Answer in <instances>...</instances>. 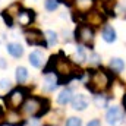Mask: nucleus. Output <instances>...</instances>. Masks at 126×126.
<instances>
[{"label":"nucleus","mask_w":126,"mask_h":126,"mask_svg":"<svg viewBox=\"0 0 126 126\" xmlns=\"http://www.w3.org/2000/svg\"><path fill=\"white\" fill-rule=\"evenodd\" d=\"M1 16H3V19H4V22H6L7 27H13V16H12L6 9L1 12Z\"/></svg>","instance_id":"412c9836"},{"label":"nucleus","mask_w":126,"mask_h":126,"mask_svg":"<svg viewBox=\"0 0 126 126\" xmlns=\"http://www.w3.org/2000/svg\"><path fill=\"white\" fill-rule=\"evenodd\" d=\"M3 114H4V113H3V110H1V107H0V117H3Z\"/></svg>","instance_id":"cd10ccee"},{"label":"nucleus","mask_w":126,"mask_h":126,"mask_svg":"<svg viewBox=\"0 0 126 126\" xmlns=\"http://www.w3.org/2000/svg\"><path fill=\"white\" fill-rule=\"evenodd\" d=\"M25 40L30 46H40V47H47L46 43V37L43 35V32L38 30H28L25 31Z\"/></svg>","instance_id":"423d86ee"},{"label":"nucleus","mask_w":126,"mask_h":126,"mask_svg":"<svg viewBox=\"0 0 126 126\" xmlns=\"http://www.w3.org/2000/svg\"><path fill=\"white\" fill-rule=\"evenodd\" d=\"M27 78H28V72H27V69H25L24 66L16 67V81H18L19 84H22V82L27 81Z\"/></svg>","instance_id":"a211bd4d"},{"label":"nucleus","mask_w":126,"mask_h":126,"mask_svg":"<svg viewBox=\"0 0 126 126\" xmlns=\"http://www.w3.org/2000/svg\"><path fill=\"white\" fill-rule=\"evenodd\" d=\"M4 100H6V106H7L10 110H18V109L24 104V100H25V90H24V88H16V90H13L10 94L7 95Z\"/></svg>","instance_id":"20e7f679"},{"label":"nucleus","mask_w":126,"mask_h":126,"mask_svg":"<svg viewBox=\"0 0 126 126\" xmlns=\"http://www.w3.org/2000/svg\"><path fill=\"white\" fill-rule=\"evenodd\" d=\"M87 21H88L90 25L98 27V25H101V22H103V16H101L100 13H97V12H90V13H87Z\"/></svg>","instance_id":"2eb2a0df"},{"label":"nucleus","mask_w":126,"mask_h":126,"mask_svg":"<svg viewBox=\"0 0 126 126\" xmlns=\"http://www.w3.org/2000/svg\"><path fill=\"white\" fill-rule=\"evenodd\" d=\"M46 40H47V46L48 47H53L57 44V35L54 31H47L46 32Z\"/></svg>","instance_id":"6ab92c4d"},{"label":"nucleus","mask_w":126,"mask_h":126,"mask_svg":"<svg viewBox=\"0 0 126 126\" xmlns=\"http://www.w3.org/2000/svg\"><path fill=\"white\" fill-rule=\"evenodd\" d=\"M76 40L85 46H91L94 41V31L88 25H79L76 30Z\"/></svg>","instance_id":"39448f33"},{"label":"nucleus","mask_w":126,"mask_h":126,"mask_svg":"<svg viewBox=\"0 0 126 126\" xmlns=\"http://www.w3.org/2000/svg\"><path fill=\"white\" fill-rule=\"evenodd\" d=\"M44 6H46V9H47L48 12H54V10L59 7V0H46Z\"/></svg>","instance_id":"aec40b11"},{"label":"nucleus","mask_w":126,"mask_h":126,"mask_svg":"<svg viewBox=\"0 0 126 126\" xmlns=\"http://www.w3.org/2000/svg\"><path fill=\"white\" fill-rule=\"evenodd\" d=\"M87 126H101V123H100V120H98V119H94V120H91Z\"/></svg>","instance_id":"a878e982"},{"label":"nucleus","mask_w":126,"mask_h":126,"mask_svg":"<svg viewBox=\"0 0 126 126\" xmlns=\"http://www.w3.org/2000/svg\"><path fill=\"white\" fill-rule=\"evenodd\" d=\"M7 51H9V54L13 56V57H21V56L24 54V48H22V46L18 44V43H9V44H7Z\"/></svg>","instance_id":"9b49d317"},{"label":"nucleus","mask_w":126,"mask_h":126,"mask_svg":"<svg viewBox=\"0 0 126 126\" xmlns=\"http://www.w3.org/2000/svg\"><path fill=\"white\" fill-rule=\"evenodd\" d=\"M106 119H107V123L109 125L114 126V125H117V123H120L122 119H123L122 109L120 107H111V109H109V111L106 114Z\"/></svg>","instance_id":"0eeeda50"},{"label":"nucleus","mask_w":126,"mask_h":126,"mask_svg":"<svg viewBox=\"0 0 126 126\" xmlns=\"http://www.w3.org/2000/svg\"><path fill=\"white\" fill-rule=\"evenodd\" d=\"M94 101H95V104H97V107H106L107 103H109V100L106 97H103V95H95Z\"/></svg>","instance_id":"4be33fe9"},{"label":"nucleus","mask_w":126,"mask_h":126,"mask_svg":"<svg viewBox=\"0 0 126 126\" xmlns=\"http://www.w3.org/2000/svg\"><path fill=\"white\" fill-rule=\"evenodd\" d=\"M0 84H1L0 87H1L3 90H7V88L10 87V81H9V79H1V82H0Z\"/></svg>","instance_id":"b1692460"},{"label":"nucleus","mask_w":126,"mask_h":126,"mask_svg":"<svg viewBox=\"0 0 126 126\" xmlns=\"http://www.w3.org/2000/svg\"><path fill=\"white\" fill-rule=\"evenodd\" d=\"M72 97H73V93H72V90H69V88H64L62 93L59 94L57 97V103L59 104H62V106H66L70 100H72Z\"/></svg>","instance_id":"ddd939ff"},{"label":"nucleus","mask_w":126,"mask_h":126,"mask_svg":"<svg viewBox=\"0 0 126 126\" xmlns=\"http://www.w3.org/2000/svg\"><path fill=\"white\" fill-rule=\"evenodd\" d=\"M103 38H104L106 43H114L116 41V31H114V28L110 27V25L104 27V30H103Z\"/></svg>","instance_id":"f8f14e48"},{"label":"nucleus","mask_w":126,"mask_h":126,"mask_svg":"<svg viewBox=\"0 0 126 126\" xmlns=\"http://www.w3.org/2000/svg\"><path fill=\"white\" fill-rule=\"evenodd\" d=\"M35 15L32 10H28V9H19L18 13H16V21L19 22L21 27H27V25H31V22L34 21Z\"/></svg>","instance_id":"6e6552de"},{"label":"nucleus","mask_w":126,"mask_h":126,"mask_svg":"<svg viewBox=\"0 0 126 126\" xmlns=\"http://www.w3.org/2000/svg\"><path fill=\"white\" fill-rule=\"evenodd\" d=\"M59 85V81L54 78V75H47L46 81H44V90L46 91H54Z\"/></svg>","instance_id":"4468645a"},{"label":"nucleus","mask_w":126,"mask_h":126,"mask_svg":"<svg viewBox=\"0 0 126 126\" xmlns=\"http://www.w3.org/2000/svg\"><path fill=\"white\" fill-rule=\"evenodd\" d=\"M3 66H4V60H3V59H0V67H3Z\"/></svg>","instance_id":"bb28decb"},{"label":"nucleus","mask_w":126,"mask_h":126,"mask_svg":"<svg viewBox=\"0 0 126 126\" xmlns=\"http://www.w3.org/2000/svg\"><path fill=\"white\" fill-rule=\"evenodd\" d=\"M50 67H53L54 72L57 73V76H59L57 81L59 82H67L72 78H81L82 76V73H78L81 70H76V67L69 62L67 59H64L62 56H51L50 57V63L46 67V73L48 72Z\"/></svg>","instance_id":"f257e3e1"},{"label":"nucleus","mask_w":126,"mask_h":126,"mask_svg":"<svg viewBox=\"0 0 126 126\" xmlns=\"http://www.w3.org/2000/svg\"><path fill=\"white\" fill-rule=\"evenodd\" d=\"M103 1H104V3H107V1H110V0H103Z\"/></svg>","instance_id":"7c9ffc66"},{"label":"nucleus","mask_w":126,"mask_h":126,"mask_svg":"<svg viewBox=\"0 0 126 126\" xmlns=\"http://www.w3.org/2000/svg\"><path fill=\"white\" fill-rule=\"evenodd\" d=\"M1 122H3V117H0V125H1Z\"/></svg>","instance_id":"c756f323"},{"label":"nucleus","mask_w":126,"mask_h":126,"mask_svg":"<svg viewBox=\"0 0 126 126\" xmlns=\"http://www.w3.org/2000/svg\"><path fill=\"white\" fill-rule=\"evenodd\" d=\"M110 67H111L114 72H122V70L125 69V62H123L122 59H119V57H114V59L110 60Z\"/></svg>","instance_id":"f3484780"},{"label":"nucleus","mask_w":126,"mask_h":126,"mask_svg":"<svg viewBox=\"0 0 126 126\" xmlns=\"http://www.w3.org/2000/svg\"><path fill=\"white\" fill-rule=\"evenodd\" d=\"M94 0H73V7L78 13L87 15L93 7H94Z\"/></svg>","instance_id":"1a4fd4ad"},{"label":"nucleus","mask_w":126,"mask_h":126,"mask_svg":"<svg viewBox=\"0 0 126 126\" xmlns=\"http://www.w3.org/2000/svg\"><path fill=\"white\" fill-rule=\"evenodd\" d=\"M30 63L34 67H41V64H43V54H41V51H32L30 54Z\"/></svg>","instance_id":"dca6fc26"},{"label":"nucleus","mask_w":126,"mask_h":126,"mask_svg":"<svg viewBox=\"0 0 126 126\" xmlns=\"http://www.w3.org/2000/svg\"><path fill=\"white\" fill-rule=\"evenodd\" d=\"M70 101H72V107H73L75 110H85L87 106H88V100H87V97L82 95V94L73 95Z\"/></svg>","instance_id":"9d476101"},{"label":"nucleus","mask_w":126,"mask_h":126,"mask_svg":"<svg viewBox=\"0 0 126 126\" xmlns=\"http://www.w3.org/2000/svg\"><path fill=\"white\" fill-rule=\"evenodd\" d=\"M110 81H111V78L106 70L93 69V70H90V81L87 84V88L94 94H100V93H103L109 88Z\"/></svg>","instance_id":"f03ea898"},{"label":"nucleus","mask_w":126,"mask_h":126,"mask_svg":"<svg viewBox=\"0 0 126 126\" xmlns=\"http://www.w3.org/2000/svg\"><path fill=\"white\" fill-rule=\"evenodd\" d=\"M66 1H69V0H66Z\"/></svg>","instance_id":"2f4dec72"},{"label":"nucleus","mask_w":126,"mask_h":126,"mask_svg":"<svg viewBox=\"0 0 126 126\" xmlns=\"http://www.w3.org/2000/svg\"><path fill=\"white\" fill-rule=\"evenodd\" d=\"M123 104H125V109H126V95H125V98H123Z\"/></svg>","instance_id":"c85d7f7f"},{"label":"nucleus","mask_w":126,"mask_h":126,"mask_svg":"<svg viewBox=\"0 0 126 126\" xmlns=\"http://www.w3.org/2000/svg\"><path fill=\"white\" fill-rule=\"evenodd\" d=\"M90 62L93 63V64H98V63H100V56H98V54H93V56L90 57Z\"/></svg>","instance_id":"393cba45"},{"label":"nucleus","mask_w":126,"mask_h":126,"mask_svg":"<svg viewBox=\"0 0 126 126\" xmlns=\"http://www.w3.org/2000/svg\"><path fill=\"white\" fill-rule=\"evenodd\" d=\"M82 125V120L79 117H69L66 120V126H81Z\"/></svg>","instance_id":"5701e85b"},{"label":"nucleus","mask_w":126,"mask_h":126,"mask_svg":"<svg viewBox=\"0 0 126 126\" xmlns=\"http://www.w3.org/2000/svg\"><path fill=\"white\" fill-rule=\"evenodd\" d=\"M21 111L22 114L30 117H40L47 111V107H44V101L41 98L31 97L21 106Z\"/></svg>","instance_id":"7ed1b4c3"}]
</instances>
